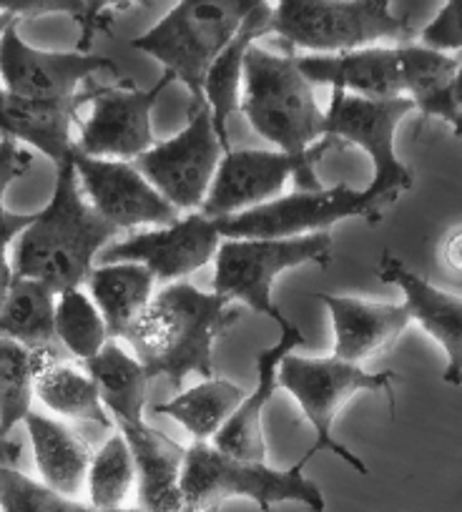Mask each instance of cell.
I'll list each match as a JSON object with an SVG mask.
<instances>
[{
	"mask_svg": "<svg viewBox=\"0 0 462 512\" xmlns=\"http://www.w3.org/2000/svg\"><path fill=\"white\" fill-rule=\"evenodd\" d=\"M239 317V304L221 294L201 292L189 282L166 284L124 342L131 344L149 377H166L171 387H179L189 374L216 377L214 347Z\"/></svg>",
	"mask_w": 462,
	"mask_h": 512,
	"instance_id": "cell-1",
	"label": "cell"
},
{
	"mask_svg": "<svg viewBox=\"0 0 462 512\" xmlns=\"http://www.w3.org/2000/svg\"><path fill=\"white\" fill-rule=\"evenodd\" d=\"M119 234L101 219L83 196L76 169L68 156L56 166L51 201L16 236L11 251L13 274L46 284L63 294L81 289L108 241Z\"/></svg>",
	"mask_w": 462,
	"mask_h": 512,
	"instance_id": "cell-2",
	"label": "cell"
},
{
	"mask_svg": "<svg viewBox=\"0 0 462 512\" xmlns=\"http://www.w3.org/2000/svg\"><path fill=\"white\" fill-rule=\"evenodd\" d=\"M314 457L317 455L307 450L292 467L274 470L267 462H247L224 455L211 447V442H194L186 447L181 475L184 512H214L231 497L257 502L264 512L272 510L277 502H299L309 512H324L327 500L322 490L304 475V467Z\"/></svg>",
	"mask_w": 462,
	"mask_h": 512,
	"instance_id": "cell-3",
	"label": "cell"
},
{
	"mask_svg": "<svg viewBox=\"0 0 462 512\" xmlns=\"http://www.w3.org/2000/svg\"><path fill=\"white\" fill-rule=\"evenodd\" d=\"M239 111L284 154H302L324 139V111L289 48L287 53H272L262 43L249 48Z\"/></svg>",
	"mask_w": 462,
	"mask_h": 512,
	"instance_id": "cell-4",
	"label": "cell"
},
{
	"mask_svg": "<svg viewBox=\"0 0 462 512\" xmlns=\"http://www.w3.org/2000/svg\"><path fill=\"white\" fill-rule=\"evenodd\" d=\"M257 0H186L176 3L151 31L134 38L131 46L156 58L189 88V111L206 106L204 81L211 63L226 43L237 36L244 18L252 13Z\"/></svg>",
	"mask_w": 462,
	"mask_h": 512,
	"instance_id": "cell-5",
	"label": "cell"
},
{
	"mask_svg": "<svg viewBox=\"0 0 462 512\" xmlns=\"http://www.w3.org/2000/svg\"><path fill=\"white\" fill-rule=\"evenodd\" d=\"M289 51L309 56H334L382 43H415V31L405 18L395 16L387 0H282L272 3V26Z\"/></svg>",
	"mask_w": 462,
	"mask_h": 512,
	"instance_id": "cell-6",
	"label": "cell"
},
{
	"mask_svg": "<svg viewBox=\"0 0 462 512\" xmlns=\"http://www.w3.org/2000/svg\"><path fill=\"white\" fill-rule=\"evenodd\" d=\"M395 382L397 374L390 369L367 372L360 364L342 362L337 357H302V354L292 352L279 364V387H284L297 400L299 410L304 412L314 430V442L309 450L314 455L332 452L360 475H367L370 470L362 457L334 440V420H337L339 410L360 392L385 395L387 405L395 415Z\"/></svg>",
	"mask_w": 462,
	"mask_h": 512,
	"instance_id": "cell-7",
	"label": "cell"
},
{
	"mask_svg": "<svg viewBox=\"0 0 462 512\" xmlns=\"http://www.w3.org/2000/svg\"><path fill=\"white\" fill-rule=\"evenodd\" d=\"M304 264H332L329 231L294 239H224L214 256V292L284 327L289 319L274 304V279Z\"/></svg>",
	"mask_w": 462,
	"mask_h": 512,
	"instance_id": "cell-8",
	"label": "cell"
},
{
	"mask_svg": "<svg viewBox=\"0 0 462 512\" xmlns=\"http://www.w3.org/2000/svg\"><path fill=\"white\" fill-rule=\"evenodd\" d=\"M339 141L324 136L302 154H284L277 149H229L219 161L211 189L201 204L206 219H226L282 196L289 179L297 181L299 191H319L317 164L337 149Z\"/></svg>",
	"mask_w": 462,
	"mask_h": 512,
	"instance_id": "cell-9",
	"label": "cell"
},
{
	"mask_svg": "<svg viewBox=\"0 0 462 512\" xmlns=\"http://www.w3.org/2000/svg\"><path fill=\"white\" fill-rule=\"evenodd\" d=\"M387 209L390 206L370 189L339 184L319 191H292L244 214L216 219L214 224L221 239H294L322 234L344 219H365L377 226Z\"/></svg>",
	"mask_w": 462,
	"mask_h": 512,
	"instance_id": "cell-10",
	"label": "cell"
},
{
	"mask_svg": "<svg viewBox=\"0 0 462 512\" xmlns=\"http://www.w3.org/2000/svg\"><path fill=\"white\" fill-rule=\"evenodd\" d=\"M412 111L415 103L407 96L362 98L339 91H332V101L324 111V136L339 141L342 146H360L370 156L375 176L367 189L387 206L410 191L415 181L395 149L397 128Z\"/></svg>",
	"mask_w": 462,
	"mask_h": 512,
	"instance_id": "cell-11",
	"label": "cell"
},
{
	"mask_svg": "<svg viewBox=\"0 0 462 512\" xmlns=\"http://www.w3.org/2000/svg\"><path fill=\"white\" fill-rule=\"evenodd\" d=\"M224 154L209 106H204L189 111L181 134L159 141L131 164L179 214H194L201 211Z\"/></svg>",
	"mask_w": 462,
	"mask_h": 512,
	"instance_id": "cell-12",
	"label": "cell"
},
{
	"mask_svg": "<svg viewBox=\"0 0 462 512\" xmlns=\"http://www.w3.org/2000/svg\"><path fill=\"white\" fill-rule=\"evenodd\" d=\"M174 83L169 71L151 88H101L93 98V111L78 123L76 151L91 159L134 161L156 144L151 113L161 93Z\"/></svg>",
	"mask_w": 462,
	"mask_h": 512,
	"instance_id": "cell-13",
	"label": "cell"
},
{
	"mask_svg": "<svg viewBox=\"0 0 462 512\" xmlns=\"http://www.w3.org/2000/svg\"><path fill=\"white\" fill-rule=\"evenodd\" d=\"M219 244L221 236L214 221L206 219L201 211H194L169 226L141 231L124 241L108 244L98 254L96 267L119 262L141 264L154 274L156 284L166 287V284L186 282L189 274L214 262Z\"/></svg>",
	"mask_w": 462,
	"mask_h": 512,
	"instance_id": "cell-14",
	"label": "cell"
},
{
	"mask_svg": "<svg viewBox=\"0 0 462 512\" xmlns=\"http://www.w3.org/2000/svg\"><path fill=\"white\" fill-rule=\"evenodd\" d=\"M111 73L119 76V68L111 58L93 56V53H61L41 51L28 46L18 33V21L8 26L0 38V78L8 93L38 101H71L81 96V83L93 73Z\"/></svg>",
	"mask_w": 462,
	"mask_h": 512,
	"instance_id": "cell-15",
	"label": "cell"
},
{
	"mask_svg": "<svg viewBox=\"0 0 462 512\" xmlns=\"http://www.w3.org/2000/svg\"><path fill=\"white\" fill-rule=\"evenodd\" d=\"M78 184L91 209L113 229L136 226H169L181 219L179 211L136 171L131 161L91 159L78 151L71 154Z\"/></svg>",
	"mask_w": 462,
	"mask_h": 512,
	"instance_id": "cell-16",
	"label": "cell"
},
{
	"mask_svg": "<svg viewBox=\"0 0 462 512\" xmlns=\"http://www.w3.org/2000/svg\"><path fill=\"white\" fill-rule=\"evenodd\" d=\"M377 277L385 284H392L405 297V309L412 322L420 324L432 339L442 347L447 357V367L442 379L452 387H462V297L445 292L412 272L402 259L390 251L380 256Z\"/></svg>",
	"mask_w": 462,
	"mask_h": 512,
	"instance_id": "cell-17",
	"label": "cell"
},
{
	"mask_svg": "<svg viewBox=\"0 0 462 512\" xmlns=\"http://www.w3.org/2000/svg\"><path fill=\"white\" fill-rule=\"evenodd\" d=\"M314 297L327 307L332 319V357L360 367L367 359L395 347L412 322L405 304L370 302L347 294H314Z\"/></svg>",
	"mask_w": 462,
	"mask_h": 512,
	"instance_id": "cell-18",
	"label": "cell"
},
{
	"mask_svg": "<svg viewBox=\"0 0 462 512\" xmlns=\"http://www.w3.org/2000/svg\"><path fill=\"white\" fill-rule=\"evenodd\" d=\"M307 337L297 324L287 322L282 337L274 347H267L257 357V384L229 417L219 435L211 440V447L219 452L247 462H267V440H264V410L272 402L279 387V364L297 347H304Z\"/></svg>",
	"mask_w": 462,
	"mask_h": 512,
	"instance_id": "cell-19",
	"label": "cell"
},
{
	"mask_svg": "<svg viewBox=\"0 0 462 512\" xmlns=\"http://www.w3.org/2000/svg\"><path fill=\"white\" fill-rule=\"evenodd\" d=\"M101 93V86L83 91L71 101H38L23 98L0 88V134L11 141H23L53 164H63L76 151L73 126H78V108L93 101Z\"/></svg>",
	"mask_w": 462,
	"mask_h": 512,
	"instance_id": "cell-20",
	"label": "cell"
},
{
	"mask_svg": "<svg viewBox=\"0 0 462 512\" xmlns=\"http://www.w3.org/2000/svg\"><path fill=\"white\" fill-rule=\"evenodd\" d=\"M299 71L312 86H332V91L362 98H400L402 66L397 46H372L334 56H297Z\"/></svg>",
	"mask_w": 462,
	"mask_h": 512,
	"instance_id": "cell-21",
	"label": "cell"
},
{
	"mask_svg": "<svg viewBox=\"0 0 462 512\" xmlns=\"http://www.w3.org/2000/svg\"><path fill=\"white\" fill-rule=\"evenodd\" d=\"M129 442L136 465V490L139 507L144 512H184L181 475H184L186 447L176 445L164 432L146 422L119 425Z\"/></svg>",
	"mask_w": 462,
	"mask_h": 512,
	"instance_id": "cell-22",
	"label": "cell"
},
{
	"mask_svg": "<svg viewBox=\"0 0 462 512\" xmlns=\"http://www.w3.org/2000/svg\"><path fill=\"white\" fill-rule=\"evenodd\" d=\"M23 425L31 437L33 457L43 485L68 500H78L86 490V475L93 460L88 442L71 425L41 412H31Z\"/></svg>",
	"mask_w": 462,
	"mask_h": 512,
	"instance_id": "cell-23",
	"label": "cell"
},
{
	"mask_svg": "<svg viewBox=\"0 0 462 512\" xmlns=\"http://www.w3.org/2000/svg\"><path fill=\"white\" fill-rule=\"evenodd\" d=\"M269 26H272V3L257 0V6L244 18L237 36L226 43V48L216 56L209 73H206L204 98L224 151H229V128H226V123L239 111V101H242L244 58H247V51L259 38L267 36Z\"/></svg>",
	"mask_w": 462,
	"mask_h": 512,
	"instance_id": "cell-24",
	"label": "cell"
},
{
	"mask_svg": "<svg viewBox=\"0 0 462 512\" xmlns=\"http://www.w3.org/2000/svg\"><path fill=\"white\" fill-rule=\"evenodd\" d=\"M86 287L91 292V302L96 304L108 339H121L131 332L144 309L156 294V279L141 264L119 262L98 264L88 274Z\"/></svg>",
	"mask_w": 462,
	"mask_h": 512,
	"instance_id": "cell-25",
	"label": "cell"
},
{
	"mask_svg": "<svg viewBox=\"0 0 462 512\" xmlns=\"http://www.w3.org/2000/svg\"><path fill=\"white\" fill-rule=\"evenodd\" d=\"M402 66V88L425 118H442L452 136L462 139V108L452 101V76L457 58L422 48L420 43L397 46Z\"/></svg>",
	"mask_w": 462,
	"mask_h": 512,
	"instance_id": "cell-26",
	"label": "cell"
},
{
	"mask_svg": "<svg viewBox=\"0 0 462 512\" xmlns=\"http://www.w3.org/2000/svg\"><path fill=\"white\" fill-rule=\"evenodd\" d=\"M83 369L96 384L101 405L111 412L116 425L144 422L146 384L151 377L121 339H108L96 357L83 362Z\"/></svg>",
	"mask_w": 462,
	"mask_h": 512,
	"instance_id": "cell-27",
	"label": "cell"
},
{
	"mask_svg": "<svg viewBox=\"0 0 462 512\" xmlns=\"http://www.w3.org/2000/svg\"><path fill=\"white\" fill-rule=\"evenodd\" d=\"M56 292L33 279H13L0 307V337L38 352H56Z\"/></svg>",
	"mask_w": 462,
	"mask_h": 512,
	"instance_id": "cell-28",
	"label": "cell"
},
{
	"mask_svg": "<svg viewBox=\"0 0 462 512\" xmlns=\"http://www.w3.org/2000/svg\"><path fill=\"white\" fill-rule=\"evenodd\" d=\"M244 390L239 384L224 377H211L199 382L191 390L179 392L174 400L156 405V415L171 417L179 422L194 442H211L221 427L242 405Z\"/></svg>",
	"mask_w": 462,
	"mask_h": 512,
	"instance_id": "cell-29",
	"label": "cell"
},
{
	"mask_svg": "<svg viewBox=\"0 0 462 512\" xmlns=\"http://www.w3.org/2000/svg\"><path fill=\"white\" fill-rule=\"evenodd\" d=\"M36 400L53 415L76 422H96L101 427H113L106 407L101 405L96 384L86 369L73 362H51L43 367L36 379Z\"/></svg>",
	"mask_w": 462,
	"mask_h": 512,
	"instance_id": "cell-30",
	"label": "cell"
},
{
	"mask_svg": "<svg viewBox=\"0 0 462 512\" xmlns=\"http://www.w3.org/2000/svg\"><path fill=\"white\" fill-rule=\"evenodd\" d=\"M56 362V352H38L23 344L0 337V432L11 435L16 425H21L28 415L36 395V379Z\"/></svg>",
	"mask_w": 462,
	"mask_h": 512,
	"instance_id": "cell-31",
	"label": "cell"
},
{
	"mask_svg": "<svg viewBox=\"0 0 462 512\" xmlns=\"http://www.w3.org/2000/svg\"><path fill=\"white\" fill-rule=\"evenodd\" d=\"M136 487V465L129 442L121 432L108 437L98 452H93L86 475L88 507L91 510H121Z\"/></svg>",
	"mask_w": 462,
	"mask_h": 512,
	"instance_id": "cell-32",
	"label": "cell"
},
{
	"mask_svg": "<svg viewBox=\"0 0 462 512\" xmlns=\"http://www.w3.org/2000/svg\"><path fill=\"white\" fill-rule=\"evenodd\" d=\"M56 339L81 362H88L108 342L106 324L96 304L81 289H71L56 297Z\"/></svg>",
	"mask_w": 462,
	"mask_h": 512,
	"instance_id": "cell-33",
	"label": "cell"
},
{
	"mask_svg": "<svg viewBox=\"0 0 462 512\" xmlns=\"http://www.w3.org/2000/svg\"><path fill=\"white\" fill-rule=\"evenodd\" d=\"M81 500H68L13 465H0V512H86Z\"/></svg>",
	"mask_w": 462,
	"mask_h": 512,
	"instance_id": "cell-34",
	"label": "cell"
},
{
	"mask_svg": "<svg viewBox=\"0 0 462 512\" xmlns=\"http://www.w3.org/2000/svg\"><path fill=\"white\" fill-rule=\"evenodd\" d=\"M417 43L445 56H462V0H450L417 36Z\"/></svg>",
	"mask_w": 462,
	"mask_h": 512,
	"instance_id": "cell-35",
	"label": "cell"
},
{
	"mask_svg": "<svg viewBox=\"0 0 462 512\" xmlns=\"http://www.w3.org/2000/svg\"><path fill=\"white\" fill-rule=\"evenodd\" d=\"M33 219H36V214H11V211L0 219V307L6 302L13 279H16L11 264V244Z\"/></svg>",
	"mask_w": 462,
	"mask_h": 512,
	"instance_id": "cell-36",
	"label": "cell"
},
{
	"mask_svg": "<svg viewBox=\"0 0 462 512\" xmlns=\"http://www.w3.org/2000/svg\"><path fill=\"white\" fill-rule=\"evenodd\" d=\"M33 164L31 151L21 149L18 144H13L11 139H0V219L8 214V209L3 206V196H6L8 186L16 179H21Z\"/></svg>",
	"mask_w": 462,
	"mask_h": 512,
	"instance_id": "cell-37",
	"label": "cell"
},
{
	"mask_svg": "<svg viewBox=\"0 0 462 512\" xmlns=\"http://www.w3.org/2000/svg\"><path fill=\"white\" fill-rule=\"evenodd\" d=\"M442 262H445L450 272L462 277V226L452 229L447 239L442 241Z\"/></svg>",
	"mask_w": 462,
	"mask_h": 512,
	"instance_id": "cell-38",
	"label": "cell"
},
{
	"mask_svg": "<svg viewBox=\"0 0 462 512\" xmlns=\"http://www.w3.org/2000/svg\"><path fill=\"white\" fill-rule=\"evenodd\" d=\"M457 58V68L455 76H452V101L457 103V108H462V56Z\"/></svg>",
	"mask_w": 462,
	"mask_h": 512,
	"instance_id": "cell-39",
	"label": "cell"
},
{
	"mask_svg": "<svg viewBox=\"0 0 462 512\" xmlns=\"http://www.w3.org/2000/svg\"><path fill=\"white\" fill-rule=\"evenodd\" d=\"M18 18L16 16H11V13H3L0 11V38H3V33L8 31V26H11V23H16Z\"/></svg>",
	"mask_w": 462,
	"mask_h": 512,
	"instance_id": "cell-40",
	"label": "cell"
},
{
	"mask_svg": "<svg viewBox=\"0 0 462 512\" xmlns=\"http://www.w3.org/2000/svg\"><path fill=\"white\" fill-rule=\"evenodd\" d=\"M18 460V452H6L0 450V465H13Z\"/></svg>",
	"mask_w": 462,
	"mask_h": 512,
	"instance_id": "cell-41",
	"label": "cell"
},
{
	"mask_svg": "<svg viewBox=\"0 0 462 512\" xmlns=\"http://www.w3.org/2000/svg\"><path fill=\"white\" fill-rule=\"evenodd\" d=\"M0 450H6V452H21L16 445H11V442H8V437H3V432H0Z\"/></svg>",
	"mask_w": 462,
	"mask_h": 512,
	"instance_id": "cell-42",
	"label": "cell"
},
{
	"mask_svg": "<svg viewBox=\"0 0 462 512\" xmlns=\"http://www.w3.org/2000/svg\"><path fill=\"white\" fill-rule=\"evenodd\" d=\"M86 512H144V510H141V507H121V510H91V507H88Z\"/></svg>",
	"mask_w": 462,
	"mask_h": 512,
	"instance_id": "cell-43",
	"label": "cell"
}]
</instances>
